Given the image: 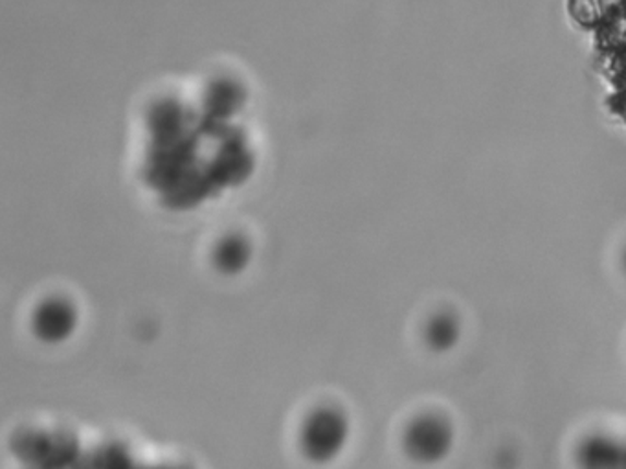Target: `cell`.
<instances>
[{
  "label": "cell",
  "mask_w": 626,
  "mask_h": 469,
  "mask_svg": "<svg viewBox=\"0 0 626 469\" xmlns=\"http://www.w3.org/2000/svg\"><path fill=\"white\" fill-rule=\"evenodd\" d=\"M623 266H625V271H626V250H625V256H623Z\"/></svg>",
  "instance_id": "7"
},
{
  "label": "cell",
  "mask_w": 626,
  "mask_h": 469,
  "mask_svg": "<svg viewBox=\"0 0 626 469\" xmlns=\"http://www.w3.org/2000/svg\"><path fill=\"white\" fill-rule=\"evenodd\" d=\"M580 458L587 466L595 468L626 466V446L606 436H592L580 447Z\"/></svg>",
  "instance_id": "6"
},
{
  "label": "cell",
  "mask_w": 626,
  "mask_h": 469,
  "mask_svg": "<svg viewBox=\"0 0 626 469\" xmlns=\"http://www.w3.org/2000/svg\"><path fill=\"white\" fill-rule=\"evenodd\" d=\"M252 260V247L241 236H228L213 250V266L221 274L236 277Z\"/></svg>",
  "instance_id": "5"
},
{
  "label": "cell",
  "mask_w": 626,
  "mask_h": 469,
  "mask_svg": "<svg viewBox=\"0 0 626 469\" xmlns=\"http://www.w3.org/2000/svg\"><path fill=\"white\" fill-rule=\"evenodd\" d=\"M461 339V323L454 313H436L425 326L426 347L434 354H447L458 347Z\"/></svg>",
  "instance_id": "4"
},
{
  "label": "cell",
  "mask_w": 626,
  "mask_h": 469,
  "mask_svg": "<svg viewBox=\"0 0 626 469\" xmlns=\"http://www.w3.org/2000/svg\"><path fill=\"white\" fill-rule=\"evenodd\" d=\"M454 431L447 418L423 414L410 423L404 433V449L415 462L432 464L442 460L450 453Z\"/></svg>",
  "instance_id": "2"
},
{
  "label": "cell",
  "mask_w": 626,
  "mask_h": 469,
  "mask_svg": "<svg viewBox=\"0 0 626 469\" xmlns=\"http://www.w3.org/2000/svg\"><path fill=\"white\" fill-rule=\"evenodd\" d=\"M350 436V422L333 407H322L305 420L299 447L307 460L329 462L339 457Z\"/></svg>",
  "instance_id": "1"
},
{
  "label": "cell",
  "mask_w": 626,
  "mask_h": 469,
  "mask_svg": "<svg viewBox=\"0 0 626 469\" xmlns=\"http://www.w3.org/2000/svg\"><path fill=\"white\" fill-rule=\"evenodd\" d=\"M78 312L63 298H50L35 309L32 317L34 336L45 344H61L74 336Z\"/></svg>",
  "instance_id": "3"
}]
</instances>
